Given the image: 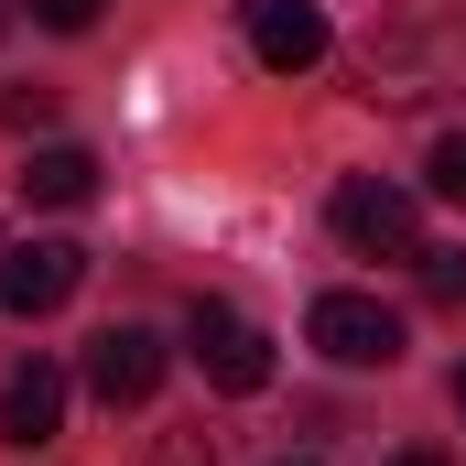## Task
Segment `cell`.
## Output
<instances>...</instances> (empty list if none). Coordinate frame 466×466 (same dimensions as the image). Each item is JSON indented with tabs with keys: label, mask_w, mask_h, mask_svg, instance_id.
I'll return each instance as SVG.
<instances>
[{
	"label": "cell",
	"mask_w": 466,
	"mask_h": 466,
	"mask_svg": "<svg viewBox=\"0 0 466 466\" xmlns=\"http://www.w3.org/2000/svg\"><path fill=\"white\" fill-rule=\"evenodd\" d=\"M0 22H11V11H0Z\"/></svg>",
	"instance_id": "e0dca14e"
},
{
	"label": "cell",
	"mask_w": 466,
	"mask_h": 466,
	"mask_svg": "<svg viewBox=\"0 0 466 466\" xmlns=\"http://www.w3.org/2000/svg\"><path fill=\"white\" fill-rule=\"evenodd\" d=\"M304 348L337 358V369H390V358H401V315H390L380 293H315Z\"/></svg>",
	"instance_id": "3957f363"
},
{
	"label": "cell",
	"mask_w": 466,
	"mask_h": 466,
	"mask_svg": "<svg viewBox=\"0 0 466 466\" xmlns=\"http://www.w3.org/2000/svg\"><path fill=\"white\" fill-rule=\"evenodd\" d=\"M0 434H11V445H55V434H66V369H55V358H22V369L0 380Z\"/></svg>",
	"instance_id": "ba28073f"
},
{
	"label": "cell",
	"mask_w": 466,
	"mask_h": 466,
	"mask_svg": "<svg viewBox=\"0 0 466 466\" xmlns=\"http://www.w3.org/2000/svg\"><path fill=\"white\" fill-rule=\"evenodd\" d=\"M390 466H445V456H434V445H412V456H390Z\"/></svg>",
	"instance_id": "5bb4252c"
},
{
	"label": "cell",
	"mask_w": 466,
	"mask_h": 466,
	"mask_svg": "<svg viewBox=\"0 0 466 466\" xmlns=\"http://www.w3.org/2000/svg\"><path fill=\"white\" fill-rule=\"evenodd\" d=\"M238 11H249V55H260L271 76H304V66H326V44H337L315 0H238Z\"/></svg>",
	"instance_id": "52a82bcc"
},
{
	"label": "cell",
	"mask_w": 466,
	"mask_h": 466,
	"mask_svg": "<svg viewBox=\"0 0 466 466\" xmlns=\"http://www.w3.org/2000/svg\"><path fill=\"white\" fill-rule=\"evenodd\" d=\"M423 293L466 315V249H423Z\"/></svg>",
	"instance_id": "30bf717a"
},
{
	"label": "cell",
	"mask_w": 466,
	"mask_h": 466,
	"mask_svg": "<svg viewBox=\"0 0 466 466\" xmlns=\"http://www.w3.org/2000/svg\"><path fill=\"white\" fill-rule=\"evenodd\" d=\"M434 196H445V207H466V130H445V141H434Z\"/></svg>",
	"instance_id": "8fae6325"
},
{
	"label": "cell",
	"mask_w": 466,
	"mask_h": 466,
	"mask_svg": "<svg viewBox=\"0 0 466 466\" xmlns=\"http://www.w3.org/2000/svg\"><path fill=\"white\" fill-rule=\"evenodd\" d=\"M76 282H87V249H76V238H22V249H0V304H11V315H55V304H76Z\"/></svg>",
	"instance_id": "5b68a950"
},
{
	"label": "cell",
	"mask_w": 466,
	"mask_h": 466,
	"mask_svg": "<svg viewBox=\"0 0 466 466\" xmlns=\"http://www.w3.org/2000/svg\"><path fill=\"white\" fill-rule=\"evenodd\" d=\"M33 22H44V33H87V22H98V0H33Z\"/></svg>",
	"instance_id": "4fadbf2b"
},
{
	"label": "cell",
	"mask_w": 466,
	"mask_h": 466,
	"mask_svg": "<svg viewBox=\"0 0 466 466\" xmlns=\"http://www.w3.org/2000/svg\"><path fill=\"white\" fill-rule=\"evenodd\" d=\"M293 466H315V456H293Z\"/></svg>",
	"instance_id": "2e32d148"
},
{
	"label": "cell",
	"mask_w": 466,
	"mask_h": 466,
	"mask_svg": "<svg viewBox=\"0 0 466 466\" xmlns=\"http://www.w3.org/2000/svg\"><path fill=\"white\" fill-rule=\"evenodd\" d=\"M87 390H98L109 412H141V401L163 390V337H152V326H98V337H87Z\"/></svg>",
	"instance_id": "8992f818"
},
{
	"label": "cell",
	"mask_w": 466,
	"mask_h": 466,
	"mask_svg": "<svg viewBox=\"0 0 466 466\" xmlns=\"http://www.w3.org/2000/svg\"><path fill=\"white\" fill-rule=\"evenodd\" d=\"M185 348H196V369H207V390H238V401L271 390V337H260L238 304H218V293L185 315Z\"/></svg>",
	"instance_id": "277c9868"
},
{
	"label": "cell",
	"mask_w": 466,
	"mask_h": 466,
	"mask_svg": "<svg viewBox=\"0 0 466 466\" xmlns=\"http://www.w3.org/2000/svg\"><path fill=\"white\" fill-rule=\"evenodd\" d=\"M0 119H11V130H44V119H55V87H33V98H22V87H0Z\"/></svg>",
	"instance_id": "7c38bea8"
},
{
	"label": "cell",
	"mask_w": 466,
	"mask_h": 466,
	"mask_svg": "<svg viewBox=\"0 0 466 466\" xmlns=\"http://www.w3.org/2000/svg\"><path fill=\"white\" fill-rule=\"evenodd\" d=\"M466 87V0H390L358 44V98L369 109H423Z\"/></svg>",
	"instance_id": "6da1fadb"
},
{
	"label": "cell",
	"mask_w": 466,
	"mask_h": 466,
	"mask_svg": "<svg viewBox=\"0 0 466 466\" xmlns=\"http://www.w3.org/2000/svg\"><path fill=\"white\" fill-rule=\"evenodd\" d=\"M456 423H466V369H456Z\"/></svg>",
	"instance_id": "9a60e30c"
},
{
	"label": "cell",
	"mask_w": 466,
	"mask_h": 466,
	"mask_svg": "<svg viewBox=\"0 0 466 466\" xmlns=\"http://www.w3.org/2000/svg\"><path fill=\"white\" fill-rule=\"evenodd\" d=\"M22 196H33V207H87V196H98V152H87V141H44V152L22 163Z\"/></svg>",
	"instance_id": "9c48e42d"
},
{
	"label": "cell",
	"mask_w": 466,
	"mask_h": 466,
	"mask_svg": "<svg viewBox=\"0 0 466 466\" xmlns=\"http://www.w3.org/2000/svg\"><path fill=\"white\" fill-rule=\"evenodd\" d=\"M326 218H337V238L369 249V260H423V207H412L401 185H380V174H348Z\"/></svg>",
	"instance_id": "7a4b0ae2"
}]
</instances>
